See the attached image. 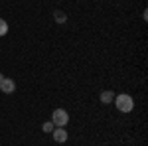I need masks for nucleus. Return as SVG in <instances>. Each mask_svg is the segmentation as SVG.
<instances>
[{
    "mask_svg": "<svg viewBox=\"0 0 148 146\" xmlns=\"http://www.w3.org/2000/svg\"><path fill=\"white\" fill-rule=\"evenodd\" d=\"M114 107L119 109L121 112H130L134 109V101H132V97L130 95H119V97H114Z\"/></svg>",
    "mask_w": 148,
    "mask_h": 146,
    "instance_id": "f257e3e1",
    "label": "nucleus"
},
{
    "mask_svg": "<svg viewBox=\"0 0 148 146\" xmlns=\"http://www.w3.org/2000/svg\"><path fill=\"white\" fill-rule=\"evenodd\" d=\"M51 123L56 124V126H63L65 128V124L69 123V112L65 109H56V111L51 112Z\"/></svg>",
    "mask_w": 148,
    "mask_h": 146,
    "instance_id": "f03ea898",
    "label": "nucleus"
},
{
    "mask_svg": "<svg viewBox=\"0 0 148 146\" xmlns=\"http://www.w3.org/2000/svg\"><path fill=\"white\" fill-rule=\"evenodd\" d=\"M51 136H53V140H56L57 144H63V142L67 140V130H65L63 126H56V128L51 130Z\"/></svg>",
    "mask_w": 148,
    "mask_h": 146,
    "instance_id": "7ed1b4c3",
    "label": "nucleus"
},
{
    "mask_svg": "<svg viewBox=\"0 0 148 146\" xmlns=\"http://www.w3.org/2000/svg\"><path fill=\"white\" fill-rule=\"evenodd\" d=\"M0 91H4V93H8V95H10V93H14V91H16V83H14V81H12V79H2V81H0Z\"/></svg>",
    "mask_w": 148,
    "mask_h": 146,
    "instance_id": "20e7f679",
    "label": "nucleus"
},
{
    "mask_svg": "<svg viewBox=\"0 0 148 146\" xmlns=\"http://www.w3.org/2000/svg\"><path fill=\"white\" fill-rule=\"evenodd\" d=\"M114 101V93L113 91H103L101 93V103H105V105H109V103Z\"/></svg>",
    "mask_w": 148,
    "mask_h": 146,
    "instance_id": "39448f33",
    "label": "nucleus"
},
{
    "mask_svg": "<svg viewBox=\"0 0 148 146\" xmlns=\"http://www.w3.org/2000/svg\"><path fill=\"white\" fill-rule=\"evenodd\" d=\"M53 20H56V22H59V24H63L65 20H67V16H65V12L56 10V12H53Z\"/></svg>",
    "mask_w": 148,
    "mask_h": 146,
    "instance_id": "423d86ee",
    "label": "nucleus"
},
{
    "mask_svg": "<svg viewBox=\"0 0 148 146\" xmlns=\"http://www.w3.org/2000/svg\"><path fill=\"white\" fill-rule=\"evenodd\" d=\"M6 34H8V24H6V20L0 18V36H6Z\"/></svg>",
    "mask_w": 148,
    "mask_h": 146,
    "instance_id": "0eeeda50",
    "label": "nucleus"
},
{
    "mask_svg": "<svg viewBox=\"0 0 148 146\" xmlns=\"http://www.w3.org/2000/svg\"><path fill=\"white\" fill-rule=\"evenodd\" d=\"M53 128H56V124L51 123V121H47V123H44V126H42V130H44V132H51Z\"/></svg>",
    "mask_w": 148,
    "mask_h": 146,
    "instance_id": "6e6552de",
    "label": "nucleus"
},
{
    "mask_svg": "<svg viewBox=\"0 0 148 146\" xmlns=\"http://www.w3.org/2000/svg\"><path fill=\"white\" fill-rule=\"evenodd\" d=\"M2 79H4V75H2V73H0V81H2Z\"/></svg>",
    "mask_w": 148,
    "mask_h": 146,
    "instance_id": "1a4fd4ad",
    "label": "nucleus"
}]
</instances>
